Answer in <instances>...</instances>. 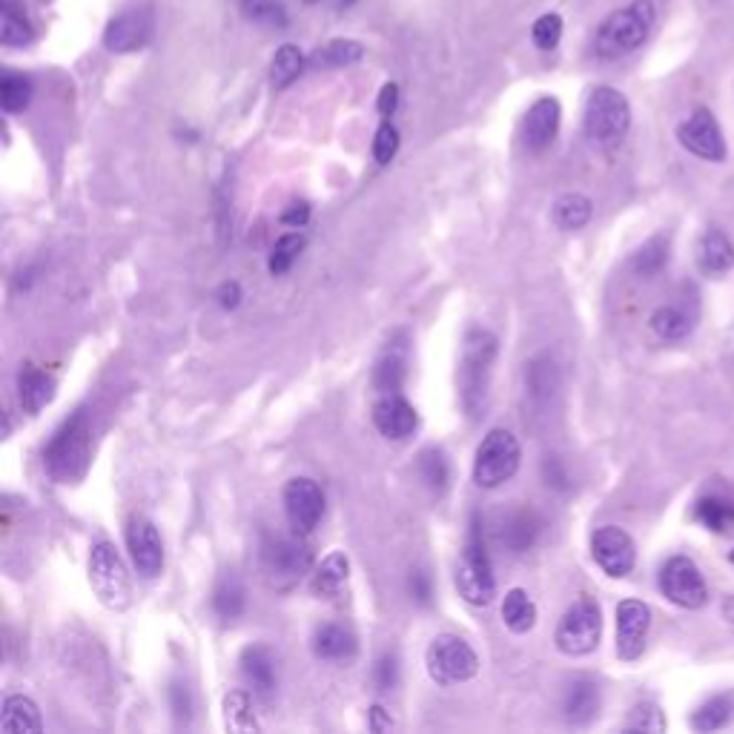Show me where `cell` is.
<instances>
[{
    "label": "cell",
    "mask_w": 734,
    "mask_h": 734,
    "mask_svg": "<svg viewBox=\"0 0 734 734\" xmlns=\"http://www.w3.org/2000/svg\"><path fill=\"white\" fill-rule=\"evenodd\" d=\"M89 448H92V431H89L87 413L78 411L58 427L55 436L43 448V465L49 476L64 485L80 482L89 471Z\"/></svg>",
    "instance_id": "6da1fadb"
},
{
    "label": "cell",
    "mask_w": 734,
    "mask_h": 734,
    "mask_svg": "<svg viewBox=\"0 0 734 734\" xmlns=\"http://www.w3.org/2000/svg\"><path fill=\"white\" fill-rule=\"evenodd\" d=\"M497 350V336L490 331H471L465 336L462 359H459V394H462V405L471 416H480L488 405L490 373H494Z\"/></svg>",
    "instance_id": "7a4b0ae2"
},
{
    "label": "cell",
    "mask_w": 734,
    "mask_h": 734,
    "mask_svg": "<svg viewBox=\"0 0 734 734\" xmlns=\"http://www.w3.org/2000/svg\"><path fill=\"white\" fill-rule=\"evenodd\" d=\"M585 135L588 141L602 147V150H614L623 144V138L632 129V107L629 98L614 87H597L588 96L583 119Z\"/></svg>",
    "instance_id": "3957f363"
},
{
    "label": "cell",
    "mask_w": 734,
    "mask_h": 734,
    "mask_svg": "<svg viewBox=\"0 0 734 734\" xmlns=\"http://www.w3.org/2000/svg\"><path fill=\"white\" fill-rule=\"evenodd\" d=\"M651 24H655V7L648 0H634L632 7L617 9L602 21L597 33V52L606 61L629 55L643 47V40L651 33Z\"/></svg>",
    "instance_id": "277c9868"
},
{
    "label": "cell",
    "mask_w": 734,
    "mask_h": 734,
    "mask_svg": "<svg viewBox=\"0 0 734 734\" xmlns=\"http://www.w3.org/2000/svg\"><path fill=\"white\" fill-rule=\"evenodd\" d=\"M457 592L471 606H490L497 597V576H494L488 551L482 543L480 517H474L471 522V534H468V543L457 562Z\"/></svg>",
    "instance_id": "5b68a950"
},
{
    "label": "cell",
    "mask_w": 734,
    "mask_h": 734,
    "mask_svg": "<svg viewBox=\"0 0 734 734\" xmlns=\"http://www.w3.org/2000/svg\"><path fill=\"white\" fill-rule=\"evenodd\" d=\"M89 585L110 611H127L133 602V585H129L127 565L121 560L119 548L112 543H98L89 551Z\"/></svg>",
    "instance_id": "8992f818"
},
{
    "label": "cell",
    "mask_w": 734,
    "mask_h": 734,
    "mask_svg": "<svg viewBox=\"0 0 734 734\" xmlns=\"http://www.w3.org/2000/svg\"><path fill=\"white\" fill-rule=\"evenodd\" d=\"M425 665L434 683H439V686H457V683H468V680L476 677L480 657L457 634H439L427 646Z\"/></svg>",
    "instance_id": "52a82bcc"
},
{
    "label": "cell",
    "mask_w": 734,
    "mask_h": 734,
    "mask_svg": "<svg viewBox=\"0 0 734 734\" xmlns=\"http://www.w3.org/2000/svg\"><path fill=\"white\" fill-rule=\"evenodd\" d=\"M520 459H522V448L517 443V436L506 427H497V431H490L482 445L476 448V459H474V482L480 488L490 490L499 488L502 482L511 480L517 471H520Z\"/></svg>",
    "instance_id": "ba28073f"
},
{
    "label": "cell",
    "mask_w": 734,
    "mask_h": 734,
    "mask_svg": "<svg viewBox=\"0 0 734 734\" xmlns=\"http://www.w3.org/2000/svg\"><path fill=\"white\" fill-rule=\"evenodd\" d=\"M600 637H602L600 606L594 600H588V597H583V600H576L574 606L562 614L560 625H557V634H553V643H557V648H560L562 655L585 657L600 646Z\"/></svg>",
    "instance_id": "9c48e42d"
},
{
    "label": "cell",
    "mask_w": 734,
    "mask_h": 734,
    "mask_svg": "<svg viewBox=\"0 0 734 734\" xmlns=\"http://www.w3.org/2000/svg\"><path fill=\"white\" fill-rule=\"evenodd\" d=\"M660 592L680 608H702L709 602V585L688 557H671L660 571Z\"/></svg>",
    "instance_id": "30bf717a"
},
{
    "label": "cell",
    "mask_w": 734,
    "mask_h": 734,
    "mask_svg": "<svg viewBox=\"0 0 734 734\" xmlns=\"http://www.w3.org/2000/svg\"><path fill=\"white\" fill-rule=\"evenodd\" d=\"M285 513L290 528L299 537H308L310 531L322 522L324 513V494L316 480L310 476H296L285 485Z\"/></svg>",
    "instance_id": "8fae6325"
},
{
    "label": "cell",
    "mask_w": 734,
    "mask_h": 734,
    "mask_svg": "<svg viewBox=\"0 0 734 734\" xmlns=\"http://www.w3.org/2000/svg\"><path fill=\"white\" fill-rule=\"evenodd\" d=\"M592 557L608 576L623 580V576H629L634 571L637 548H634V539L623 528L602 525V528H597L592 534Z\"/></svg>",
    "instance_id": "7c38bea8"
},
{
    "label": "cell",
    "mask_w": 734,
    "mask_h": 734,
    "mask_svg": "<svg viewBox=\"0 0 734 734\" xmlns=\"http://www.w3.org/2000/svg\"><path fill=\"white\" fill-rule=\"evenodd\" d=\"M677 141L697 159L711 161V164L726 161V138H723L718 121L709 110L692 112L677 127Z\"/></svg>",
    "instance_id": "4fadbf2b"
},
{
    "label": "cell",
    "mask_w": 734,
    "mask_h": 734,
    "mask_svg": "<svg viewBox=\"0 0 734 734\" xmlns=\"http://www.w3.org/2000/svg\"><path fill=\"white\" fill-rule=\"evenodd\" d=\"M648 629H651V611L646 602L623 600L617 606V655L625 663H634L646 648Z\"/></svg>",
    "instance_id": "5bb4252c"
},
{
    "label": "cell",
    "mask_w": 734,
    "mask_h": 734,
    "mask_svg": "<svg viewBox=\"0 0 734 734\" xmlns=\"http://www.w3.org/2000/svg\"><path fill=\"white\" fill-rule=\"evenodd\" d=\"M127 545L138 574L155 580L164 571V543H161L155 522L147 517H133L127 525Z\"/></svg>",
    "instance_id": "9a60e30c"
},
{
    "label": "cell",
    "mask_w": 734,
    "mask_h": 734,
    "mask_svg": "<svg viewBox=\"0 0 734 734\" xmlns=\"http://www.w3.org/2000/svg\"><path fill=\"white\" fill-rule=\"evenodd\" d=\"M310 562L313 557H310L308 545H301L299 539L270 537L261 545V565L276 580H287V583L299 580L301 574H308Z\"/></svg>",
    "instance_id": "2e32d148"
},
{
    "label": "cell",
    "mask_w": 734,
    "mask_h": 734,
    "mask_svg": "<svg viewBox=\"0 0 734 734\" xmlns=\"http://www.w3.org/2000/svg\"><path fill=\"white\" fill-rule=\"evenodd\" d=\"M152 21L144 9H129L124 15L112 17L107 29H103V47L110 49L112 55H129L150 43Z\"/></svg>",
    "instance_id": "e0dca14e"
},
{
    "label": "cell",
    "mask_w": 734,
    "mask_h": 734,
    "mask_svg": "<svg viewBox=\"0 0 734 734\" xmlns=\"http://www.w3.org/2000/svg\"><path fill=\"white\" fill-rule=\"evenodd\" d=\"M560 121H562L560 101L551 96L539 98V101H534V107L525 112V121H522V144H525L531 152H543L545 147H551L557 133H560Z\"/></svg>",
    "instance_id": "ac0fdd59"
},
{
    "label": "cell",
    "mask_w": 734,
    "mask_h": 734,
    "mask_svg": "<svg viewBox=\"0 0 734 734\" xmlns=\"http://www.w3.org/2000/svg\"><path fill=\"white\" fill-rule=\"evenodd\" d=\"M373 425L385 439H408L419 425L416 408L399 394H385L373 405Z\"/></svg>",
    "instance_id": "d6986e66"
},
{
    "label": "cell",
    "mask_w": 734,
    "mask_h": 734,
    "mask_svg": "<svg viewBox=\"0 0 734 734\" xmlns=\"http://www.w3.org/2000/svg\"><path fill=\"white\" fill-rule=\"evenodd\" d=\"M405 376H408V339L399 333L382 350L380 362L373 368V385L380 387L382 394H396Z\"/></svg>",
    "instance_id": "ffe728a7"
},
{
    "label": "cell",
    "mask_w": 734,
    "mask_h": 734,
    "mask_svg": "<svg viewBox=\"0 0 734 734\" xmlns=\"http://www.w3.org/2000/svg\"><path fill=\"white\" fill-rule=\"evenodd\" d=\"M241 674L253 686V692L264 700H270V695L276 692V660L270 655L268 646H247L241 651Z\"/></svg>",
    "instance_id": "44dd1931"
},
{
    "label": "cell",
    "mask_w": 734,
    "mask_h": 734,
    "mask_svg": "<svg viewBox=\"0 0 734 734\" xmlns=\"http://www.w3.org/2000/svg\"><path fill=\"white\" fill-rule=\"evenodd\" d=\"M58 382L47 371H38L33 364H26L21 376H17V399L26 413H40L52 399H55Z\"/></svg>",
    "instance_id": "7402d4cb"
},
{
    "label": "cell",
    "mask_w": 734,
    "mask_h": 734,
    "mask_svg": "<svg viewBox=\"0 0 734 734\" xmlns=\"http://www.w3.org/2000/svg\"><path fill=\"white\" fill-rule=\"evenodd\" d=\"M697 264H700L706 276H726L729 270L734 268L732 238L718 227L706 229V236L700 241V253H697Z\"/></svg>",
    "instance_id": "603a6c76"
},
{
    "label": "cell",
    "mask_w": 734,
    "mask_h": 734,
    "mask_svg": "<svg viewBox=\"0 0 734 734\" xmlns=\"http://www.w3.org/2000/svg\"><path fill=\"white\" fill-rule=\"evenodd\" d=\"M562 711H565V718L576 726H583L588 720L597 718V711H600V688L594 680H574L565 692V702H562Z\"/></svg>",
    "instance_id": "cb8c5ba5"
},
{
    "label": "cell",
    "mask_w": 734,
    "mask_h": 734,
    "mask_svg": "<svg viewBox=\"0 0 734 734\" xmlns=\"http://www.w3.org/2000/svg\"><path fill=\"white\" fill-rule=\"evenodd\" d=\"M364 58V47L353 38H336L327 40L308 58V66L313 70H341V66H353Z\"/></svg>",
    "instance_id": "d4e9b609"
},
{
    "label": "cell",
    "mask_w": 734,
    "mask_h": 734,
    "mask_svg": "<svg viewBox=\"0 0 734 734\" xmlns=\"http://www.w3.org/2000/svg\"><path fill=\"white\" fill-rule=\"evenodd\" d=\"M313 655L319 660H331V663L350 660L356 655V637L345 625H322L313 634Z\"/></svg>",
    "instance_id": "484cf974"
},
{
    "label": "cell",
    "mask_w": 734,
    "mask_h": 734,
    "mask_svg": "<svg viewBox=\"0 0 734 734\" xmlns=\"http://www.w3.org/2000/svg\"><path fill=\"white\" fill-rule=\"evenodd\" d=\"M0 726H3V732L38 734L40 729H43V723H40V711L38 706H35V700H29V697L24 695H9L7 700H3V718H0Z\"/></svg>",
    "instance_id": "4316f807"
},
{
    "label": "cell",
    "mask_w": 734,
    "mask_h": 734,
    "mask_svg": "<svg viewBox=\"0 0 734 734\" xmlns=\"http://www.w3.org/2000/svg\"><path fill=\"white\" fill-rule=\"evenodd\" d=\"M502 623L513 634H528L537 625V602L531 600L528 592L511 588L506 594V600H502Z\"/></svg>",
    "instance_id": "83f0119b"
},
{
    "label": "cell",
    "mask_w": 734,
    "mask_h": 734,
    "mask_svg": "<svg viewBox=\"0 0 734 734\" xmlns=\"http://www.w3.org/2000/svg\"><path fill=\"white\" fill-rule=\"evenodd\" d=\"M348 574H350V562L348 557L341 551H333L327 553L322 560V565L316 569V574H313V594L316 597H336V594L341 592V585L348 583Z\"/></svg>",
    "instance_id": "f1b7e54d"
},
{
    "label": "cell",
    "mask_w": 734,
    "mask_h": 734,
    "mask_svg": "<svg viewBox=\"0 0 734 734\" xmlns=\"http://www.w3.org/2000/svg\"><path fill=\"white\" fill-rule=\"evenodd\" d=\"M35 29L26 21L24 9L17 7L15 0H0V43L3 47H26L33 43Z\"/></svg>",
    "instance_id": "f546056e"
},
{
    "label": "cell",
    "mask_w": 734,
    "mask_h": 734,
    "mask_svg": "<svg viewBox=\"0 0 734 734\" xmlns=\"http://www.w3.org/2000/svg\"><path fill=\"white\" fill-rule=\"evenodd\" d=\"M592 198L583 196V192H565L553 201V224L565 233H574V229H583L585 224L592 222Z\"/></svg>",
    "instance_id": "4dcf8cb0"
},
{
    "label": "cell",
    "mask_w": 734,
    "mask_h": 734,
    "mask_svg": "<svg viewBox=\"0 0 734 734\" xmlns=\"http://www.w3.org/2000/svg\"><path fill=\"white\" fill-rule=\"evenodd\" d=\"M304 66H308L304 52H301L296 43H285V47H278L276 55H273V64H270V84L276 89L290 87L293 80L304 72Z\"/></svg>",
    "instance_id": "1f68e13d"
},
{
    "label": "cell",
    "mask_w": 734,
    "mask_h": 734,
    "mask_svg": "<svg viewBox=\"0 0 734 734\" xmlns=\"http://www.w3.org/2000/svg\"><path fill=\"white\" fill-rule=\"evenodd\" d=\"M539 528H543V520L537 517V511H534V508H520V511L513 513L511 520H508L506 534H502V537H506V543L511 545L513 551L520 553L534 545Z\"/></svg>",
    "instance_id": "d6a6232c"
},
{
    "label": "cell",
    "mask_w": 734,
    "mask_h": 734,
    "mask_svg": "<svg viewBox=\"0 0 734 734\" xmlns=\"http://www.w3.org/2000/svg\"><path fill=\"white\" fill-rule=\"evenodd\" d=\"M224 726L229 732H259V720L253 714V702L250 695L236 688L224 695Z\"/></svg>",
    "instance_id": "836d02e7"
},
{
    "label": "cell",
    "mask_w": 734,
    "mask_h": 734,
    "mask_svg": "<svg viewBox=\"0 0 734 734\" xmlns=\"http://www.w3.org/2000/svg\"><path fill=\"white\" fill-rule=\"evenodd\" d=\"M525 385H528L531 399H537V402H548L560 385V376H557V368L548 356H539L534 362L528 364V371H525Z\"/></svg>",
    "instance_id": "e575fe53"
},
{
    "label": "cell",
    "mask_w": 734,
    "mask_h": 734,
    "mask_svg": "<svg viewBox=\"0 0 734 734\" xmlns=\"http://www.w3.org/2000/svg\"><path fill=\"white\" fill-rule=\"evenodd\" d=\"M33 101V80L21 75V72H7L0 78V103H3V112L7 115H17L24 112Z\"/></svg>",
    "instance_id": "d590c367"
},
{
    "label": "cell",
    "mask_w": 734,
    "mask_h": 734,
    "mask_svg": "<svg viewBox=\"0 0 734 734\" xmlns=\"http://www.w3.org/2000/svg\"><path fill=\"white\" fill-rule=\"evenodd\" d=\"M245 588L238 583L236 576H224L222 583L215 585L213 594V608L215 614L222 617V620H236V617L245 614Z\"/></svg>",
    "instance_id": "8d00e7d4"
},
{
    "label": "cell",
    "mask_w": 734,
    "mask_h": 734,
    "mask_svg": "<svg viewBox=\"0 0 734 734\" xmlns=\"http://www.w3.org/2000/svg\"><path fill=\"white\" fill-rule=\"evenodd\" d=\"M692 316H688L686 310L680 308H660L655 310V316H651V327H655V333L660 336V339H669V341H680L686 339L688 333H692Z\"/></svg>",
    "instance_id": "74e56055"
},
{
    "label": "cell",
    "mask_w": 734,
    "mask_h": 734,
    "mask_svg": "<svg viewBox=\"0 0 734 734\" xmlns=\"http://www.w3.org/2000/svg\"><path fill=\"white\" fill-rule=\"evenodd\" d=\"M665 261H669V236H655L634 253L632 268L639 276H655L663 270Z\"/></svg>",
    "instance_id": "f35d334b"
},
{
    "label": "cell",
    "mask_w": 734,
    "mask_h": 734,
    "mask_svg": "<svg viewBox=\"0 0 734 734\" xmlns=\"http://www.w3.org/2000/svg\"><path fill=\"white\" fill-rule=\"evenodd\" d=\"M729 718H732L729 697H711L692 714V729H697V732H718V729L726 726Z\"/></svg>",
    "instance_id": "ab89813d"
},
{
    "label": "cell",
    "mask_w": 734,
    "mask_h": 734,
    "mask_svg": "<svg viewBox=\"0 0 734 734\" xmlns=\"http://www.w3.org/2000/svg\"><path fill=\"white\" fill-rule=\"evenodd\" d=\"M697 520L706 525L709 531H729V525L734 522V502L720 497H702L697 502Z\"/></svg>",
    "instance_id": "60d3db41"
},
{
    "label": "cell",
    "mask_w": 734,
    "mask_h": 734,
    "mask_svg": "<svg viewBox=\"0 0 734 734\" xmlns=\"http://www.w3.org/2000/svg\"><path fill=\"white\" fill-rule=\"evenodd\" d=\"M301 250H304V236H301V233H287V236L278 238L268 261L270 273H273V276H285L287 270L293 268V261L299 259Z\"/></svg>",
    "instance_id": "b9f144b4"
},
{
    "label": "cell",
    "mask_w": 734,
    "mask_h": 734,
    "mask_svg": "<svg viewBox=\"0 0 734 734\" xmlns=\"http://www.w3.org/2000/svg\"><path fill=\"white\" fill-rule=\"evenodd\" d=\"M625 729H629V732H646V734L665 732L663 711H660V706H655V702H637V706L629 711Z\"/></svg>",
    "instance_id": "7bdbcfd3"
},
{
    "label": "cell",
    "mask_w": 734,
    "mask_h": 734,
    "mask_svg": "<svg viewBox=\"0 0 734 734\" xmlns=\"http://www.w3.org/2000/svg\"><path fill=\"white\" fill-rule=\"evenodd\" d=\"M419 471H422V480L434 490H443L448 485V459H445L443 450H422L419 453Z\"/></svg>",
    "instance_id": "ee69618b"
},
{
    "label": "cell",
    "mask_w": 734,
    "mask_h": 734,
    "mask_svg": "<svg viewBox=\"0 0 734 734\" xmlns=\"http://www.w3.org/2000/svg\"><path fill=\"white\" fill-rule=\"evenodd\" d=\"M531 40H534V47L543 49V52H551V49L560 47L562 17L557 15V12H548V15L537 17L534 26H531Z\"/></svg>",
    "instance_id": "f6af8a7d"
},
{
    "label": "cell",
    "mask_w": 734,
    "mask_h": 734,
    "mask_svg": "<svg viewBox=\"0 0 734 734\" xmlns=\"http://www.w3.org/2000/svg\"><path fill=\"white\" fill-rule=\"evenodd\" d=\"M396 152H399V129L385 121L376 129V138H373V159H376V164L385 166L396 159Z\"/></svg>",
    "instance_id": "bcb514c9"
},
{
    "label": "cell",
    "mask_w": 734,
    "mask_h": 734,
    "mask_svg": "<svg viewBox=\"0 0 734 734\" xmlns=\"http://www.w3.org/2000/svg\"><path fill=\"white\" fill-rule=\"evenodd\" d=\"M373 683H376L380 692L396 688V683H399V660H396V655H382L376 660V665H373Z\"/></svg>",
    "instance_id": "7dc6e473"
},
{
    "label": "cell",
    "mask_w": 734,
    "mask_h": 734,
    "mask_svg": "<svg viewBox=\"0 0 734 734\" xmlns=\"http://www.w3.org/2000/svg\"><path fill=\"white\" fill-rule=\"evenodd\" d=\"M308 222H310L308 201H296V204H290L285 213H282V224H287V227H293V229H301Z\"/></svg>",
    "instance_id": "c3c4849f"
},
{
    "label": "cell",
    "mask_w": 734,
    "mask_h": 734,
    "mask_svg": "<svg viewBox=\"0 0 734 734\" xmlns=\"http://www.w3.org/2000/svg\"><path fill=\"white\" fill-rule=\"evenodd\" d=\"M396 107H399V87H396V84H385L380 92V101H376V110H380V115L390 119L396 112Z\"/></svg>",
    "instance_id": "681fc988"
},
{
    "label": "cell",
    "mask_w": 734,
    "mask_h": 734,
    "mask_svg": "<svg viewBox=\"0 0 734 734\" xmlns=\"http://www.w3.org/2000/svg\"><path fill=\"white\" fill-rule=\"evenodd\" d=\"M215 299H219L224 310H236L241 304V285L238 282H224L219 293H215Z\"/></svg>",
    "instance_id": "f907efd6"
},
{
    "label": "cell",
    "mask_w": 734,
    "mask_h": 734,
    "mask_svg": "<svg viewBox=\"0 0 734 734\" xmlns=\"http://www.w3.org/2000/svg\"><path fill=\"white\" fill-rule=\"evenodd\" d=\"M241 9H245L250 17H268L276 7V0H241Z\"/></svg>",
    "instance_id": "816d5d0a"
},
{
    "label": "cell",
    "mask_w": 734,
    "mask_h": 734,
    "mask_svg": "<svg viewBox=\"0 0 734 734\" xmlns=\"http://www.w3.org/2000/svg\"><path fill=\"white\" fill-rule=\"evenodd\" d=\"M411 594L419 602H427V597H431V583H427V576L422 571L411 576Z\"/></svg>",
    "instance_id": "f5cc1de1"
},
{
    "label": "cell",
    "mask_w": 734,
    "mask_h": 734,
    "mask_svg": "<svg viewBox=\"0 0 734 734\" xmlns=\"http://www.w3.org/2000/svg\"><path fill=\"white\" fill-rule=\"evenodd\" d=\"M394 726V720L385 718V709L382 706H373L371 709V729L373 732H385V729Z\"/></svg>",
    "instance_id": "db71d44e"
},
{
    "label": "cell",
    "mask_w": 734,
    "mask_h": 734,
    "mask_svg": "<svg viewBox=\"0 0 734 734\" xmlns=\"http://www.w3.org/2000/svg\"><path fill=\"white\" fill-rule=\"evenodd\" d=\"M723 617H726V623L734 629V594L726 602H723Z\"/></svg>",
    "instance_id": "11a10c76"
},
{
    "label": "cell",
    "mask_w": 734,
    "mask_h": 734,
    "mask_svg": "<svg viewBox=\"0 0 734 734\" xmlns=\"http://www.w3.org/2000/svg\"><path fill=\"white\" fill-rule=\"evenodd\" d=\"M350 3H353V0H341V7H350Z\"/></svg>",
    "instance_id": "9f6ffc18"
},
{
    "label": "cell",
    "mask_w": 734,
    "mask_h": 734,
    "mask_svg": "<svg viewBox=\"0 0 734 734\" xmlns=\"http://www.w3.org/2000/svg\"><path fill=\"white\" fill-rule=\"evenodd\" d=\"M729 560H732V562H734V551H732V553H729Z\"/></svg>",
    "instance_id": "6f0895ef"
}]
</instances>
